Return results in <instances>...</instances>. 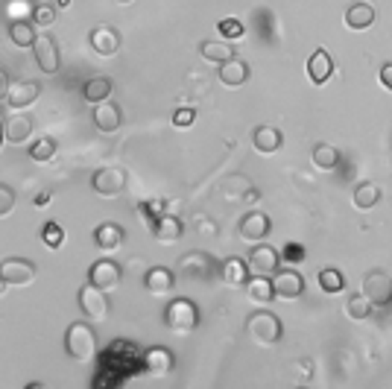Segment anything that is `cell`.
<instances>
[{
    "instance_id": "cell-1",
    "label": "cell",
    "mask_w": 392,
    "mask_h": 389,
    "mask_svg": "<svg viewBox=\"0 0 392 389\" xmlns=\"http://www.w3.org/2000/svg\"><path fill=\"white\" fill-rule=\"evenodd\" d=\"M65 348H68V354L73 360H80V363L94 360V354H97V334H94V328L88 322H73L65 331Z\"/></svg>"
},
{
    "instance_id": "cell-2",
    "label": "cell",
    "mask_w": 392,
    "mask_h": 389,
    "mask_svg": "<svg viewBox=\"0 0 392 389\" xmlns=\"http://www.w3.org/2000/svg\"><path fill=\"white\" fill-rule=\"evenodd\" d=\"M246 331H249V337L258 342V345H276L284 334V325L276 314H269V310H258V314H252L249 322H246Z\"/></svg>"
},
{
    "instance_id": "cell-3",
    "label": "cell",
    "mask_w": 392,
    "mask_h": 389,
    "mask_svg": "<svg viewBox=\"0 0 392 389\" xmlns=\"http://www.w3.org/2000/svg\"><path fill=\"white\" fill-rule=\"evenodd\" d=\"M164 325L170 331H179V334H188L200 325V307H196L190 299H173L164 310Z\"/></svg>"
},
{
    "instance_id": "cell-4",
    "label": "cell",
    "mask_w": 392,
    "mask_h": 389,
    "mask_svg": "<svg viewBox=\"0 0 392 389\" xmlns=\"http://www.w3.org/2000/svg\"><path fill=\"white\" fill-rule=\"evenodd\" d=\"M80 307H82V314L88 319H97V322H103L109 316V310H111V302H109V293L100 287H94L91 281L85 287H80Z\"/></svg>"
},
{
    "instance_id": "cell-5",
    "label": "cell",
    "mask_w": 392,
    "mask_h": 389,
    "mask_svg": "<svg viewBox=\"0 0 392 389\" xmlns=\"http://www.w3.org/2000/svg\"><path fill=\"white\" fill-rule=\"evenodd\" d=\"M363 296L372 302V304H389L392 302V276L384 269H372L366 272V278H363Z\"/></svg>"
},
{
    "instance_id": "cell-6",
    "label": "cell",
    "mask_w": 392,
    "mask_h": 389,
    "mask_svg": "<svg viewBox=\"0 0 392 389\" xmlns=\"http://www.w3.org/2000/svg\"><path fill=\"white\" fill-rule=\"evenodd\" d=\"M35 264L27 261V258H6L0 261V281L4 284H12V287H24V284H32L35 281Z\"/></svg>"
},
{
    "instance_id": "cell-7",
    "label": "cell",
    "mask_w": 392,
    "mask_h": 389,
    "mask_svg": "<svg viewBox=\"0 0 392 389\" xmlns=\"http://www.w3.org/2000/svg\"><path fill=\"white\" fill-rule=\"evenodd\" d=\"M91 185H94L97 193H103V197H117V193L126 190L129 176H126V170H121V167H103V170L94 173Z\"/></svg>"
},
{
    "instance_id": "cell-8",
    "label": "cell",
    "mask_w": 392,
    "mask_h": 389,
    "mask_svg": "<svg viewBox=\"0 0 392 389\" xmlns=\"http://www.w3.org/2000/svg\"><path fill=\"white\" fill-rule=\"evenodd\" d=\"M249 269L252 276H272L278 266H281V252L272 249L269 243H258L252 252H249Z\"/></svg>"
},
{
    "instance_id": "cell-9",
    "label": "cell",
    "mask_w": 392,
    "mask_h": 389,
    "mask_svg": "<svg viewBox=\"0 0 392 389\" xmlns=\"http://www.w3.org/2000/svg\"><path fill=\"white\" fill-rule=\"evenodd\" d=\"M272 290H276V299L293 302L305 293V278L299 276L296 269H284V272H272Z\"/></svg>"
},
{
    "instance_id": "cell-10",
    "label": "cell",
    "mask_w": 392,
    "mask_h": 389,
    "mask_svg": "<svg viewBox=\"0 0 392 389\" xmlns=\"http://www.w3.org/2000/svg\"><path fill=\"white\" fill-rule=\"evenodd\" d=\"M88 281H91L94 287L106 290V293H111V290L121 287L123 272H121V266H117L114 261H97V264H91V269H88Z\"/></svg>"
},
{
    "instance_id": "cell-11",
    "label": "cell",
    "mask_w": 392,
    "mask_h": 389,
    "mask_svg": "<svg viewBox=\"0 0 392 389\" xmlns=\"http://www.w3.org/2000/svg\"><path fill=\"white\" fill-rule=\"evenodd\" d=\"M269 231H272V220L267 217V214H258V211H252L246 214V217L240 220V228H238V235L243 240H252V243H261L269 237Z\"/></svg>"
},
{
    "instance_id": "cell-12",
    "label": "cell",
    "mask_w": 392,
    "mask_h": 389,
    "mask_svg": "<svg viewBox=\"0 0 392 389\" xmlns=\"http://www.w3.org/2000/svg\"><path fill=\"white\" fill-rule=\"evenodd\" d=\"M32 50H35L38 68H42L44 73H56L59 68H62V56H59V47H56V42H53L50 35H38Z\"/></svg>"
},
{
    "instance_id": "cell-13",
    "label": "cell",
    "mask_w": 392,
    "mask_h": 389,
    "mask_svg": "<svg viewBox=\"0 0 392 389\" xmlns=\"http://www.w3.org/2000/svg\"><path fill=\"white\" fill-rule=\"evenodd\" d=\"M179 272H185L190 281H196V278L205 281L214 272V261L205 255V252H188V255L179 261Z\"/></svg>"
},
{
    "instance_id": "cell-14",
    "label": "cell",
    "mask_w": 392,
    "mask_h": 389,
    "mask_svg": "<svg viewBox=\"0 0 392 389\" xmlns=\"http://www.w3.org/2000/svg\"><path fill=\"white\" fill-rule=\"evenodd\" d=\"M307 76H310V82L313 85H325L331 76H334V62H331V56L328 50H313L307 56Z\"/></svg>"
},
{
    "instance_id": "cell-15",
    "label": "cell",
    "mask_w": 392,
    "mask_h": 389,
    "mask_svg": "<svg viewBox=\"0 0 392 389\" xmlns=\"http://www.w3.org/2000/svg\"><path fill=\"white\" fill-rule=\"evenodd\" d=\"M144 287L149 290L152 296H167L170 290L176 287V272L167 266H152L144 276Z\"/></svg>"
},
{
    "instance_id": "cell-16",
    "label": "cell",
    "mask_w": 392,
    "mask_h": 389,
    "mask_svg": "<svg viewBox=\"0 0 392 389\" xmlns=\"http://www.w3.org/2000/svg\"><path fill=\"white\" fill-rule=\"evenodd\" d=\"M94 123H97V129H100V132H117V129H121V123H123L121 106L109 103V100L97 103V109H94Z\"/></svg>"
},
{
    "instance_id": "cell-17",
    "label": "cell",
    "mask_w": 392,
    "mask_h": 389,
    "mask_svg": "<svg viewBox=\"0 0 392 389\" xmlns=\"http://www.w3.org/2000/svg\"><path fill=\"white\" fill-rule=\"evenodd\" d=\"M88 42L100 56H114L117 50H121V35H117V30H111V27H94Z\"/></svg>"
},
{
    "instance_id": "cell-18",
    "label": "cell",
    "mask_w": 392,
    "mask_h": 389,
    "mask_svg": "<svg viewBox=\"0 0 392 389\" xmlns=\"http://www.w3.org/2000/svg\"><path fill=\"white\" fill-rule=\"evenodd\" d=\"M38 94H42V82L27 80V82H15V85H9L6 100H9L12 109H24V106H30V103L38 100Z\"/></svg>"
},
{
    "instance_id": "cell-19",
    "label": "cell",
    "mask_w": 392,
    "mask_h": 389,
    "mask_svg": "<svg viewBox=\"0 0 392 389\" xmlns=\"http://www.w3.org/2000/svg\"><path fill=\"white\" fill-rule=\"evenodd\" d=\"M252 144H255V149H258V152L272 155V152H278V149H281L284 135H281L276 126H258V129L252 132Z\"/></svg>"
},
{
    "instance_id": "cell-20",
    "label": "cell",
    "mask_w": 392,
    "mask_h": 389,
    "mask_svg": "<svg viewBox=\"0 0 392 389\" xmlns=\"http://www.w3.org/2000/svg\"><path fill=\"white\" fill-rule=\"evenodd\" d=\"M246 80H249V65L243 59H238V56H231L228 62L220 65V82L226 88H240Z\"/></svg>"
},
{
    "instance_id": "cell-21",
    "label": "cell",
    "mask_w": 392,
    "mask_h": 389,
    "mask_svg": "<svg viewBox=\"0 0 392 389\" xmlns=\"http://www.w3.org/2000/svg\"><path fill=\"white\" fill-rule=\"evenodd\" d=\"M126 240V231L123 226H117V223H103V226H97L94 231V243L106 249V252H114V249H121Z\"/></svg>"
},
{
    "instance_id": "cell-22",
    "label": "cell",
    "mask_w": 392,
    "mask_h": 389,
    "mask_svg": "<svg viewBox=\"0 0 392 389\" xmlns=\"http://www.w3.org/2000/svg\"><path fill=\"white\" fill-rule=\"evenodd\" d=\"M152 235L159 243H176L182 235H185V226L179 217H173V214H164V217H159V223L152 226Z\"/></svg>"
},
{
    "instance_id": "cell-23",
    "label": "cell",
    "mask_w": 392,
    "mask_h": 389,
    "mask_svg": "<svg viewBox=\"0 0 392 389\" xmlns=\"http://www.w3.org/2000/svg\"><path fill=\"white\" fill-rule=\"evenodd\" d=\"M243 287H246L249 299L258 302V304H269L272 299H276V290H272V276H249V281Z\"/></svg>"
},
{
    "instance_id": "cell-24",
    "label": "cell",
    "mask_w": 392,
    "mask_h": 389,
    "mask_svg": "<svg viewBox=\"0 0 392 389\" xmlns=\"http://www.w3.org/2000/svg\"><path fill=\"white\" fill-rule=\"evenodd\" d=\"M220 276H223V281L228 287H243L249 281V276H252V269H249V264L243 258H228L220 266Z\"/></svg>"
},
{
    "instance_id": "cell-25",
    "label": "cell",
    "mask_w": 392,
    "mask_h": 389,
    "mask_svg": "<svg viewBox=\"0 0 392 389\" xmlns=\"http://www.w3.org/2000/svg\"><path fill=\"white\" fill-rule=\"evenodd\" d=\"M32 132V118L30 114H12L4 123V138H9L12 144H24Z\"/></svg>"
},
{
    "instance_id": "cell-26",
    "label": "cell",
    "mask_w": 392,
    "mask_h": 389,
    "mask_svg": "<svg viewBox=\"0 0 392 389\" xmlns=\"http://www.w3.org/2000/svg\"><path fill=\"white\" fill-rule=\"evenodd\" d=\"M144 366L149 369V375H167L170 369H173V354L167 352L164 345H152L149 352L144 354Z\"/></svg>"
},
{
    "instance_id": "cell-27",
    "label": "cell",
    "mask_w": 392,
    "mask_h": 389,
    "mask_svg": "<svg viewBox=\"0 0 392 389\" xmlns=\"http://www.w3.org/2000/svg\"><path fill=\"white\" fill-rule=\"evenodd\" d=\"M372 24H375V9H372L369 4H355V6H348V12H345V27H348V30L360 32V30H369Z\"/></svg>"
},
{
    "instance_id": "cell-28",
    "label": "cell",
    "mask_w": 392,
    "mask_h": 389,
    "mask_svg": "<svg viewBox=\"0 0 392 389\" xmlns=\"http://www.w3.org/2000/svg\"><path fill=\"white\" fill-rule=\"evenodd\" d=\"M351 202H355L357 211H369L375 208L381 202V185L378 182H360L355 187V197H351Z\"/></svg>"
},
{
    "instance_id": "cell-29",
    "label": "cell",
    "mask_w": 392,
    "mask_h": 389,
    "mask_svg": "<svg viewBox=\"0 0 392 389\" xmlns=\"http://www.w3.org/2000/svg\"><path fill=\"white\" fill-rule=\"evenodd\" d=\"M200 53H202L205 62L220 65V62H228V59H231V56H234V47H231L228 42H220V38H208V42L200 44Z\"/></svg>"
},
{
    "instance_id": "cell-30",
    "label": "cell",
    "mask_w": 392,
    "mask_h": 389,
    "mask_svg": "<svg viewBox=\"0 0 392 389\" xmlns=\"http://www.w3.org/2000/svg\"><path fill=\"white\" fill-rule=\"evenodd\" d=\"M109 94H111V80H109V76H94V80H88L82 85V97L94 106L109 100Z\"/></svg>"
},
{
    "instance_id": "cell-31",
    "label": "cell",
    "mask_w": 392,
    "mask_h": 389,
    "mask_svg": "<svg viewBox=\"0 0 392 389\" xmlns=\"http://www.w3.org/2000/svg\"><path fill=\"white\" fill-rule=\"evenodd\" d=\"M310 159H313V164H317L319 170H337L343 155H340L337 147H331V144H317V147H313Z\"/></svg>"
},
{
    "instance_id": "cell-32",
    "label": "cell",
    "mask_w": 392,
    "mask_h": 389,
    "mask_svg": "<svg viewBox=\"0 0 392 389\" xmlns=\"http://www.w3.org/2000/svg\"><path fill=\"white\" fill-rule=\"evenodd\" d=\"M319 287H322V293H328V296L343 293V290H345V276H343V269L325 266V269L319 272Z\"/></svg>"
},
{
    "instance_id": "cell-33",
    "label": "cell",
    "mask_w": 392,
    "mask_h": 389,
    "mask_svg": "<svg viewBox=\"0 0 392 389\" xmlns=\"http://www.w3.org/2000/svg\"><path fill=\"white\" fill-rule=\"evenodd\" d=\"M9 38H12L18 47H32L38 35H35V30H32L30 21H12L9 24Z\"/></svg>"
},
{
    "instance_id": "cell-34",
    "label": "cell",
    "mask_w": 392,
    "mask_h": 389,
    "mask_svg": "<svg viewBox=\"0 0 392 389\" xmlns=\"http://www.w3.org/2000/svg\"><path fill=\"white\" fill-rule=\"evenodd\" d=\"M138 214H141V220L152 228L155 223H159V217H164V214H167V205H164V199H144L138 205Z\"/></svg>"
},
{
    "instance_id": "cell-35",
    "label": "cell",
    "mask_w": 392,
    "mask_h": 389,
    "mask_svg": "<svg viewBox=\"0 0 392 389\" xmlns=\"http://www.w3.org/2000/svg\"><path fill=\"white\" fill-rule=\"evenodd\" d=\"M345 310H348V316L355 319V322H360V319H369V314H372V302L366 299V296H351L348 299V304H345Z\"/></svg>"
},
{
    "instance_id": "cell-36",
    "label": "cell",
    "mask_w": 392,
    "mask_h": 389,
    "mask_svg": "<svg viewBox=\"0 0 392 389\" xmlns=\"http://www.w3.org/2000/svg\"><path fill=\"white\" fill-rule=\"evenodd\" d=\"M53 155H56V141L53 138H42V141H35L32 144V149H30V159L32 161H50L53 159Z\"/></svg>"
},
{
    "instance_id": "cell-37",
    "label": "cell",
    "mask_w": 392,
    "mask_h": 389,
    "mask_svg": "<svg viewBox=\"0 0 392 389\" xmlns=\"http://www.w3.org/2000/svg\"><path fill=\"white\" fill-rule=\"evenodd\" d=\"M42 240L50 246V249H59L65 243V228L59 226V223H44V228H42Z\"/></svg>"
},
{
    "instance_id": "cell-38",
    "label": "cell",
    "mask_w": 392,
    "mask_h": 389,
    "mask_svg": "<svg viewBox=\"0 0 392 389\" xmlns=\"http://www.w3.org/2000/svg\"><path fill=\"white\" fill-rule=\"evenodd\" d=\"M220 35L228 38V42H238V38H243V24L238 21V18H223V21H220Z\"/></svg>"
},
{
    "instance_id": "cell-39",
    "label": "cell",
    "mask_w": 392,
    "mask_h": 389,
    "mask_svg": "<svg viewBox=\"0 0 392 389\" xmlns=\"http://www.w3.org/2000/svg\"><path fill=\"white\" fill-rule=\"evenodd\" d=\"M53 21H56V9H53V6H47V4H38V6L32 9V24L50 27Z\"/></svg>"
},
{
    "instance_id": "cell-40",
    "label": "cell",
    "mask_w": 392,
    "mask_h": 389,
    "mask_svg": "<svg viewBox=\"0 0 392 389\" xmlns=\"http://www.w3.org/2000/svg\"><path fill=\"white\" fill-rule=\"evenodd\" d=\"M281 258H284L287 264H302V261L307 258V252H305L302 243H287L284 252H281Z\"/></svg>"
},
{
    "instance_id": "cell-41",
    "label": "cell",
    "mask_w": 392,
    "mask_h": 389,
    "mask_svg": "<svg viewBox=\"0 0 392 389\" xmlns=\"http://www.w3.org/2000/svg\"><path fill=\"white\" fill-rule=\"evenodd\" d=\"M15 208V190L9 185H0V217H6Z\"/></svg>"
},
{
    "instance_id": "cell-42",
    "label": "cell",
    "mask_w": 392,
    "mask_h": 389,
    "mask_svg": "<svg viewBox=\"0 0 392 389\" xmlns=\"http://www.w3.org/2000/svg\"><path fill=\"white\" fill-rule=\"evenodd\" d=\"M196 121V109H179L173 114V126H190Z\"/></svg>"
},
{
    "instance_id": "cell-43",
    "label": "cell",
    "mask_w": 392,
    "mask_h": 389,
    "mask_svg": "<svg viewBox=\"0 0 392 389\" xmlns=\"http://www.w3.org/2000/svg\"><path fill=\"white\" fill-rule=\"evenodd\" d=\"M246 187H249V185H246V179H240V176H231V179H228V185L223 187V193H226V197L231 199V197H234V190H240V193H243Z\"/></svg>"
},
{
    "instance_id": "cell-44",
    "label": "cell",
    "mask_w": 392,
    "mask_h": 389,
    "mask_svg": "<svg viewBox=\"0 0 392 389\" xmlns=\"http://www.w3.org/2000/svg\"><path fill=\"white\" fill-rule=\"evenodd\" d=\"M378 80H381V85H384L386 91H392V62H386V65L381 68V73H378Z\"/></svg>"
},
{
    "instance_id": "cell-45",
    "label": "cell",
    "mask_w": 392,
    "mask_h": 389,
    "mask_svg": "<svg viewBox=\"0 0 392 389\" xmlns=\"http://www.w3.org/2000/svg\"><path fill=\"white\" fill-rule=\"evenodd\" d=\"M9 85H12V82H9V70L0 68V100H4V97L9 94Z\"/></svg>"
},
{
    "instance_id": "cell-46",
    "label": "cell",
    "mask_w": 392,
    "mask_h": 389,
    "mask_svg": "<svg viewBox=\"0 0 392 389\" xmlns=\"http://www.w3.org/2000/svg\"><path fill=\"white\" fill-rule=\"evenodd\" d=\"M35 205H38V208H47V205H50V193H42V197L35 199Z\"/></svg>"
},
{
    "instance_id": "cell-47",
    "label": "cell",
    "mask_w": 392,
    "mask_h": 389,
    "mask_svg": "<svg viewBox=\"0 0 392 389\" xmlns=\"http://www.w3.org/2000/svg\"><path fill=\"white\" fill-rule=\"evenodd\" d=\"M59 6H62V9H65V6H71V0H59Z\"/></svg>"
},
{
    "instance_id": "cell-48",
    "label": "cell",
    "mask_w": 392,
    "mask_h": 389,
    "mask_svg": "<svg viewBox=\"0 0 392 389\" xmlns=\"http://www.w3.org/2000/svg\"><path fill=\"white\" fill-rule=\"evenodd\" d=\"M117 4H132V0H117Z\"/></svg>"
},
{
    "instance_id": "cell-49",
    "label": "cell",
    "mask_w": 392,
    "mask_h": 389,
    "mask_svg": "<svg viewBox=\"0 0 392 389\" xmlns=\"http://www.w3.org/2000/svg\"><path fill=\"white\" fill-rule=\"evenodd\" d=\"M0 144H4V129H0Z\"/></svg>"
},
{
    "instance_id": "cell-50",
    "label": "cell",
    "mask_w": 392,
    "mask_h": 389,
    "mask_svg": "<svg viewBox=\"0 0 392 389\" xmlns=\"http://www.w3.org/2000/svg\"><path fill=\"white\" fill-rule=\"evenodd\" d=\"M4 287H6V284H4V281H0V293H4Z\"/></svg>"
}]
</instances>
